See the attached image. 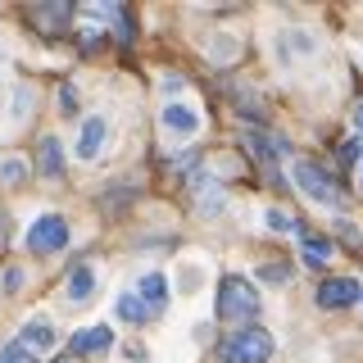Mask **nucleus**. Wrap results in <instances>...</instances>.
<instances>
[{
	"instance_id": "1",
	"label": "nucleus",
	"mask_w": 363,
	"mask_h": 363,
	"mask_svg": "<svg viewBox=\"0 0 363 363\" xmlns=\"http://www.w3.org/2000/svg\"><path fill=\"white\" fill-rule=\"evenodd\" d=\"M272 359V336L259 323H245L218 340V363H268Z\"/></svg>"
},
{
	"instance_id": "2",
	"label": "nucleus",
	"mask_w": 363,
	"mask_h": 363,
	"mask_svg": "<svg viewBox=\"0 0 363 363\" xmlns=\"http://www.w3.org/2000/svg\"><path fill=\"white\" fill-rule=\"evenodd\" d=\"M259 304H264V295H259L255 281H245V277H223L218 281V318L223 323H236V327H245L250 318L259 313Z\"/></svg>"
},
{
	"instance_id": "3",
	"label": "nucleus",
	"mask_w": 363,
	"mask_h": 363,
	"mask_svg": "<svg viewBox=\"0 0 363 363\" xmlns=\"http://www.w3.org/2000/svg\"><path fill=\"white\" fill-rule=\"evenodd\" d=\"M291 177H295V186L304 191L313 204H336L340 200V186H336V177L327 173V168H318L313 159H300V164L291 168Z\"/></svg>"
},
{
	"instance_id": "4",
	"label": "nucleus",
	"mask_w": 363,
	"mask_h": 363,
	"mask_svg": "<svg viewBox=\"0 0 363 363\" xmlns=\"http://www.w3.org/2000/svg\"><path fill=\"white\" fill-rule=\"evenodd\" d=\"M23 245H28L32 255H55V250L68 245V223L60 218V213H41V218L28 227Z\"/></svg>"
},
{
	"instance_id": "5",
	"label": "nucleus",
	"mask_w": 363,
	"mask_h": 363,
	"mask_svg": "<svg viewBox=\"0 0 363 363\" xmlns=\"http://www.w3.org/2000/svg\"><path fill=\"white\" fill-rule=\"evenodd\" d=\"M363 300V286L359 277H323L313 291V304L318 309H350V304Z\"/></svg>"
},
{
	"instance_id": "6",
	"label": "nucleus",
	"mask_w": 363,
	"mask_h": 363,
	"mask_svg": "<svg viewBox=\"0 0 363 363\" xmlns=\"http://www.w3.org/2000/svg\"><path fill=\"white\" fill-rule=\"evenodd\" d=\"M109 350H113L109 323H91L82 332H73V340H68V354L73 359H100V354H109Z\"/></svg>"
},
{
	"instance_id": "7",
	"label": "nucleus",
	"mask_w": 363,
	"mask_h": 363,
	"mask_svg": "<svg viewBox=\"0 0 363 363\" xmlns=\"http://www.w3.org/2000/svg\"><path fill=\"white\" fill-rule=\"evenodd\" d=\"M68 18H73V5H64V0H45V5L28 9V23L41 32V37H64Z\"/></svg>"
},
{
	"instance_id": "8",
	"label": "nucleus",
	"mask_w": 363,
	"mask_h": 363,
	"mask_svg": "<svg viewBox=\"0 0 363 363\" xmlns=\"http://www.w3.org/2000/svg\"><path fill=\"white\" fill-rule=\"evenodd\" d=\"M159 123H164L168 136H196V132H200V113L191 109V105H164Z\"/></svg>"
},
{
	"instance_id": "9",
	"label": "nucleus",
	"mask_w": 363,
	"mask_h": 363,
	"mask_svg": "<svg viewBox=\"0 0 363 363\" xmlns=\"http://www.w3.org/2000/svg\"><path fill=\"white\" fill-rule=\"evenodd\" d=\"M105 141H109V123H105V113H91V118L82 123V136H77V159H96Z\"/></svg>"
},
{
	"instance_id": "10",
	"label": "nucleus",
	"mask_w": 363,
	"mask_h": 363,
	"mask_svg": "<svg viewBox=\"0 0 363 363\" xmlns=\"http://www.w3.org/2000/svg\"><path fill=\"white\" fill-rule=\"evenodd\" d=\"M37 173L41 177H64V145L60 136H41V150H37Z\"/></svg>"
},
{
	"instance_id": "11",
	"label": "nucleus",
	"mask_w": 363,
	"mask_h": 363,
	"mask_svg": "<svg viewBox=\"0 0 363 363\" xmlns=\"http://www.w3.org/2000/svg\"><path fill=\"white\" fill-rule=\"evenodd\" d=\"M300 259L309 268L332 264V241H327V236H318V232H300Z\"/></svg>"
},
{
	"instance_id": "12",
	"label": "nucleus",
	"mask_w": 363,
	"mask_h": 363,
	"mask_svg": "<svg viewBox=\"0 0 363 363\" xmlns=\"http://www.w3.org/2000/svg\"><path fill=\"white\" fill-rule=\"evenodd\" d=\"M245 145H250V150H255L259 159H264V164H272V159L286 155V141H281V136H272V132H255V128L245 132Z\"/></svg>"
},
{
	"instance_id": "13",
	"label": "nucleus",
	"mask_w": 363,
	"mask_h": 363,
	"mask_svg": "<svg viewBox=\"0 0 363 363\" xmlns=\"http://www.w3.org/2000/svg\"><path fill=\"white\" fill-rule=\"evenodd\" d=\"M145 300V309L159 313L168 304V281H164V272H150V277H141V291H136Z\"/></svg>"
},
{
	"instance_id": "14",
	"label": "nucleus",
	"mask_w": 363,
	"mask_h": 363,
	"mask_svg": "<svg viewBox=\"0 0 363 363\" xmlns=\"http://www.w3.org/2000/svg\"><path fill=\"white\" fill-rule=\"evenodd\" d=\"M91 291H96V272H91L86 264H77L73 272H68V300H73V304H86Z\"/></svg>"
},
{
	"instance_id": "15",
	"label": "nucleus",
	"mask_w": 363,
	"mask_h": 363,
	"mask_svg": "<svg viewBox=\"0 0 363 363\" xmlns=\"http://www.w3.org/2000/svg\"><path fill=\"white\" fill-rule=\"evenodd\" d=\"M18 345H28V350H50V345H55V327L45 323V318H32V323L23 327Z\"/></svg>"
},
{
	"instance_id": "16",
	"label": "nucleus",
	"mask_w": 363,
	"mask_h": 363,
	"mask_svg": "<svg viewBox=\"0 0 363 363\" xmlns=\"http://www.w3.org/2000/svg\"><path fill=\"white\" fill-rule=\"evenodd\" d=\"M118 318H123V323H145L150 309H145V300L136 291H128V295H118Z\"/></svg>"
},
{
	"instance_id": "17",
	"label": "nucleus",
	"mask_w": 363,
	"mask_h": 363,
	"mask_svg": "<svg viewBox=\"0 0 363 363\" xmlns=\"http://www.w3.org/2000/svg\"><path fill=\"white\" fill-rule=\"evenodd\" d=\"M0 363H37V354H32L28 345H18V340H14V345L0 350Z\"/></svg>"
},
{
	"instance_id": "18",
	"label": "nucleus",
	"mask_w": 363,
	"mask_h": 363,
	"mask_svg": "<svg viewBox=\"0 0 363 363\" xmlns=\"http://www.w3.org/2000/svg\"><path fill=\"white\" fill-rule=\"evenodd\" d=\"M268 227L272 232H295V213L291 209H268Z\"/></svg>"
},
{
	"instance_id": "19",
	"label": "nucleus",
	"mask_w": 363,
	"mask_h": 363,
	"mask_svg": "<svg viewBox=\"0 0 363 363\" xmlns=\"http://www.w3.org/2000/svg\"><path fill=\"white\" fill-rule=\"evenodd\" d=\"M340 159H345V164H359V159H363V141H354V136L340 141Z\"/></svg>"
},
{
	"instance_id": "20",
	"label": "nucleus",
	"mask_w": 363,
	"mask_h": 363,
	"mask_svg": "<svg viewBox=\"0 0 363 363\" xmlns=\"http://www.w3.org/2000/svg\"><path fill=\"white\" fill-rule=\"evenodd\" d=\"M23 173H28V168H23V164H18V159H9V164H5V168H0V177H5V182H18Z\"/></svg>"
},
{
	"instance_id": "21",
	"label": "nucleus",
	"mask_w": 363,
	"mask_h": 363,
	"mask_svg": "<svg viewBox=\"0 0 363 363\" xmlns=\"http://www.w3.org/2000/svg\"><path fill=\"white\" fill-rule=\"evenodd\" d=\"M264 277H268V281H281V286H286V281H291V268H286V264H281V268L272 264V268H264Z\"/></svg>"
},
{
	"instance_id": "22",
	"label": "nucleus",
	"mask_w": 363,
	"mask_h": 363,
	"mask_svg": "<svg viewBox=\"0 0 363 363\" xmlns=\"http://www.w3.org/2000/svg\"><path fill=\"white\" fill-rule=\"evenodd\" d=\"M73 105H77V96H73V86H64V91H60V109H68V113H73Z\"/></svg>"
},
{
	"instance_id": "23",
	"label": "nucleus",
	"mask_w": 363,
	"mask_h": 363,
	"mask_svg": "<svg viewBox=\"0 0 363 363\" xmlns=\"http://www.w3.org/2000/svg\"><path fill=\"white\" fill-rule=\"evenodd\" d=\"M354 128L363 132V100H359V105H354Z\"/></svg>"
},
{
	"instance_id": "24",
	"label": "nucleus",
	"mask_w": 363,
	"mask_h": 363,
	"mask_svg": "<svg viewBox=\"0 0 363 363\" xmlns=\"http://www.w3.org/2000/svg\"><path fill=\"white\" fill-rule=\"evenodd\" d=\"M55 363H73V359H55Z\"/></svg>"
},
{
	"instance_id": "25",
	"label": "nucleus",
	"mask_w": 363,
	"mask_h": 363,
	"mask_svg": "<svg viewBox=\"0 0 363 363\" xmlns=\"http://www.w3.org/2000/svg\"><path fill=\"white\" fill-rule=\"evenodd\" d=\"M359 191H363V173H359Z\"/></svg>"
}]
</instances>
